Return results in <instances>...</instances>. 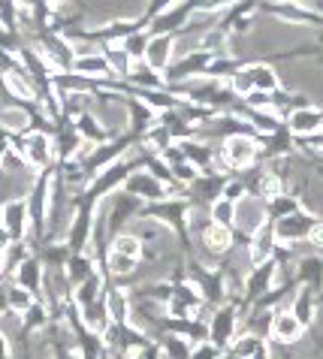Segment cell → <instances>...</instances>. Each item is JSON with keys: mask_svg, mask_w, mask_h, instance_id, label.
<instances>
[{"mask_svg": "<svg viewBox=\"0 0 323 359\" xmlns=\"http://www.w3.org/2000/svg\"><path fill=\"white\" fill-rule=\"evenodd\" d=\"M260 151H263V148H260L257 136H230V139H224V148H220V161H224V166L242 172V169L254 166Z\"/></svg>", "mask_w": 323, "mask_h": 359, "instance_id": "6da1fadb", "label": "cell"}, {"mask_svg": "<svg viewBox=\"0 0 323 359\" xmlns=\"http://www.w3.org/2000/svg\"><path fill=\"white\" fill-rule=\"evenodd\" d=\"M317 221H320V217L305 212V208H299V212L275 221V224H272V229H275L278 245H296V242H305L308 233H311V226H315Z\"/></svg>", "mask_w": 323, "mask_h": 359, "instance_id": "7a4b0ae2", "label": "cell"}, {"mask_svg": "<svg viewBox=\"0 0 323 359\" xmlns=\"http://www.w3.org/2000/svg\"><path fill=\"white\" fill-rule=\"evenodd\" d=\"M266 9L272 15H278L281 22H290V25H305V27H320L323 25V15L317 9H311L299 0H272L266 4Z\"/></svg>", "mask_w": 323, "mask_h": 359, "instance_id": "3957f363", "label": "cell"}, {"mask_svg": "<svg viewBox=\"0 0 323 359\" xmlns=\"http://www.w3.org/2000/svg\"><path fill=\"white\" fill-rule=\"evenodd\" d=\"M263 224H269V217H266V203H263V199H257V196L239 199V203H236V226L242 229V236L251 238Z\"/></svg>", "mask_w": 323, "mask_h": 359, "instance_id": "277c9868", "label": "cell"}, {"mask_svg": "<svg viewBox=\"0 0 323 359\" xmlns=\"http://www.w3.org/2000/svg\"><path fill=\"white\" fill-rule=\"evenodd\" d=\"M305 335V326L296 320V314L290 311V308H275V314H272V326H269V338L275 344H296L299 338Z\"/></svg>", "mask_w": 323, "mask_h": 359, "instance_id": "5b68a950", "label": "cell"}, {"mask_svg": "<svg viewBox=\"0 0 323 359\" xmlns=\"http://www.w3.org/2000/svg\"><path fill=\"white\" fill-rule=\"evenodd\" d=\"M236 329H239V314L236 308H218L215 314H211V323H209V341L218 344L220 351H227L230 344H233L236 338Z\"/></svg>", "mask_w": 323, "mask_h": 359, "instance_id": "8992f818", "label": "cell"}, {"mask_svg": "<svg viewBox=\"0 0 323 359\" xmlns=\"http://www.w3.org/2000/svg\"><path fill=\"white\" fill-rule=\"evenodd\" d=\"M284 127H287L290 136L308 139V136H315V133L323 130V112L317 106H299L284 118Z\"/></svg>", "mask_w": 323, "mask_h": 359, "instance_id": "52a82bcc", "label": "cell"}, {"mask_svg": "<svg viewBox=\"0 0 323 359\" xmlns=\"http://www.w3.org/2000/svg\"><path fill=\"white\" fill-rule=\"evenodd\" d=\"M275 251H278V238H275L272 224H263L248 238V263L251 266H263L269 260H275Z\"/></svg>", "mask_w": 323, "mask_h": 359, "instance_id": "ba28073f", "label": "cell"}, {"mask_svg": "<svg viewBox=\"0 0 323 359\" xmlns=\"http://www.w3.org/2000/svg\"><path fill=\"white\" fill-rule=\"evenodd\" d=\"M15 151L25 157V163L30 166H48V161H52V139H48L46 133H27L22 142H15Z\"/></svg>", "mask_w": 323, "mask_h": 359, "instance_id": "9c48e42d", "label": "cell"}, {"mask_svg": "<svg viewBox=\"0 0 323 359\" xmlns=\"http://www.w3.org/2000/svg\"><path fill=\"white\" fill-rule=\"evenodd\" d=\"M173 46H176L173 34H151L143 61L154 69V73H164V69L169 67V61H173V55H176Z\"/></svg>", "mask_w": 323, "mask_h": 359, "instance_id": "30bf717a", "label": "cell"}, {"mask_svg": "<svg viewBox=\"0 0 323 359\" xmlns=\"http://www.w3.org/2000/svg\"><path fill=\"white\" fill-rule=\"evenodd\" d=\"M124 194L136 196V199H154V203H160V199H166V184H160L157 178L148 172H136L124 182Z\"/></svg>", "mask_w": 323, "mask_h": 359, "instance_id": "8fae6325", "label": "cell"}, {"mask_svg": "<svg viewBox=\"0 0 323 359\" xmlns=\"http://www.w3.org/2000/svg\"><path fill=\"white\" fill-rule=\"evenodd\" d=\"M296 281L311 293L323 290V257L320 254H305L296 263Z\"/></svg>", "mask_w": 323, "mask_h": 359, "instance_id": "7c38bea8", "label": "cell"}, {"mask_svg": "<svg viewBox=\"0 0 323 359\" xmlns=\"http://www.w3.org/2000/svg\"><path fill=\"white\" fill-rule=\"evenodd\" d=\"M27 221H30V215H27V203H25V199H15V203H6V205H4V217H0V224L9 229L13 242L25 238Z\"/></svg>", "mask_w": 323, "mask_h": 359, "instance_id": "4fadbf2b", "label": "cell"}, {"mask_svg": "<svg viewBox=\"0 0 323 359\" xmlns=\"http://www.w3.org/2000/svg\"><path fill=\"white\" fill-rule=\"evenodd\" d=\"M73 69L76 76H82V79H106L112 69H109L106 64V57L103 55H94V52H85V55H76L73 57Z\"/></svg>", "mask_w": 323, "mask_h": 359, "instance_id": "5bb4252c", "label": "cell"}, {"mask_svg": "<svg viewBox=\"0 0 323 359\" xmlns=\"http://www.w3.org/2000/svg\"><path fill=\"white\" fill-rule=\"evenodd\" d=\"M130 178V166L124 163V161H115L112 166H106L103 172L97 175V182L91 184V194L94 196H103V194H109L112 187H118L121 182H127Z\"/></svg>", "mask_w": 323, "mask_h": 359, "instance_id": "9a60e30c", "label": "cell"}, {"mask_svg": "<svg viewBox=\"0 0 323 359\" xmlns=\"http://www.w3.org/2000/svg\"><path fill=\"white\" fill-rule=\"evenodd\" d=\"M194 0H187V4H178V6H169L164 15L157 18V25H154V34H173L176 27H181V25H187V18H190V13H194Z\"/></svg>", "mask_w": 323, "mask_h": 359, "instance_id": "2e32d148", "label": "cell"}, {"mask_svg": "<svg viewBox=\"0 0 323 359\" xmlns=\"http://www.w3.org/2000/svg\"><path fill=\"white\" fill-rule=\"evenodd\" d=\"M290 311H294L296 314V320L302 323V326H311V323H315V317H317V305H315V293H311V290H305V287H302V290L294 296V299H290Z\"/></svg>", "mask_w": 323, "mask_h": 359, "instance_id": "e0dca14e", "label": "cell"}, {"mask_svg": "<svg viewBox=\"0 0 323 359\" xmlns=\"http://www.w3.org/2000/svg\"><path fill=\"white\" fill-rule=\"evenodd\" d=\"M248 73H251V82H254V91H263V94L281 91V79L269 64H248Z\"/></svg>", "mask_w": 323, "mask_h": 359, "instance_id": "ac0fdd59", "label": "cell"}, {"mask_svg": "<svg viewBox=\"0 0 323 359\" xmlns=\"http://www.w3.org/2000/svg\"><path fill=\"white\" fill-rule=\"evenodd\" d=\"M299 196L296 194H278L275 199H269L266 203V217H269V224H275V221H281V217H287V215H294V212H299Z\"/></svg>", "mask_w": 323, "mask_h": 359, "instance_id": "d6986e66", "label": "cell"}, {"mask_svg": "<svg viewBox=\"0 0 323 359\" xmlns=\"http://www.w3.org/2000/svg\"><path fill=\"white\" fill-rule=\"evenodd\" d=\"M203 242L211 254H227L233 248V229L230 226H218V224H209L206 233H203Z\"/></svg>", "mask_w": 323, "mask_h": 359, "instance_id": "ffe728a7", "label": "cell"}, {"mask_svg": "<svg viewBox=\"0 0 323 359\" xmlns=\"http://www.w3.org/2000/svg\"><path fill=\"white\" fill-rule=\"evenodd\" d=\"M103 302H106L109 317H112L118 326H127V320H130V302H127V293L115 287V290H109V293L103 296Z\"/></svg>", "mask_w": 323, "mask_h": 359, "instance_id": "44dd1931", "label": "cell"}, {"mask_svg": "<svg viewBox=\"0 0 323 359\" xmlns=\"http://www.w3.org/2000/svg\"><path fill=\"white\" fill-rule=\"evenodd\" d=\"M15 281L18 287H25V290H39V284H43V269H39L37 260H22L15 266Z\"/></svg>", "mask_w": 323, "mask_h": 359, "instance_id": "7402d4cb", "label": "cell"}, {"mask_svg": "<svg viewBox=\"0 0 323 359\" xmlns=\"http://www.w3.org/2000/svg\"><path fill=\"white\" fill-rule=\"evenodd\" d=\"M82 308H85V323H88V329H94V332H106L109 323H112V317H109L103 299H97V302H91V305H82Z\"/></svg>", "mask_w": 323, "mask_h": 359, "instance_id": "603a6c76", "label": "cell"}, {"mask_svg": "<svg viewBox=\"0 0 323 359\" xmlns=\"http://www.w3.org/2000/svg\"><path fill=\"white\" fill-rule=\"evenodd\" d=\"M148 212L151 215H157L160 217V221H166V224H185V217H187V208L185 205H181V203H166V199H160V203L154 205V208H148Z\"/></svg>", "mask_w": 323, "mask_h": 359, "instance_id": "cb8c5ba5", "label": "cell"}, {"mask_svg": "<svg viewBox=\"0 0 323 359\" xmlns=\"http://www.w3.org/2000/svg\"><path fill=\"white\" fill-rule=\"evenodd\" d=\"M211 224H218V226H230L233 229L236 226V203H230V199H215V203H211Z\"/></svg>", "mask_w": 323, "mask_h": 359, "instance_id": "d4e9b609", "label": "cell"}, {"mask_svg": "<svg viewBox=\"0 0 323 359\" xmlns=\"http://www.w3.org/2000/svg\"><path fill=\"white\" fill-rule=\"evenodd\" d=\"M190 351H194V344L185 335H166L164 344H160V353L166 359H190Z\"/></svg>", "mask_w": 323, "mask_h": 359, "instance_id": "484cf974", "label": "cell"}, {"mask_svg": "<svg viewBox=\"0 0 323 359\" xmlns=\"http://www.w3.org/2000/svg\"><path fill=\"white\" fill-rule=\"evenodd\" d=\"M148 39H151V34H145V31H133V34H130V36H124V39H121V48H124V52L130 55V61H143V57H145V48H148Z\"/></svg>", "mask_w": 323, "mask_h": 359, "instance_id": "4316f807", "label": "cell"}, {"mask_svg": "<svg viewBox=\"0 0 323 359\" xmlns=\"http://www.w3.org/2000/svg\"><path fill=\"white\" fill-rule=\"evenodd\" d=\"M112 254H124V257H133V260H139V257H143V238L133 236V233H121V236H115Z\"/></svg>", "mask_w": 323, "mask_h": 359, "instance_id": "83f0119b", "label": "cell"}, {"mask_svg": "<svg viewBox=\"0 0 323 359\" xmlns=\"http://www.w3.org/2000/svg\"><path fill=\"white\" fill-rule=\"evenodd\" d=\"M88 236H91V215L82 212L73 221V229H70V245H73V251H82L85 242H88Z\"/></svg>", "mask_w": 323, "mask_h": 359, "instance_id": "f1b7e54d", "label": "cell"}, {"mask_svg": "<svg viewBox=\"0 0 323 359\" xmlns=\"http://www.w3.org/2000/svg\"><path fill=\"white\" fill-rule=\"evenodd\" d=\"M6 305L13 308L15 314H25L30 305H34V296H30V290H25V287H9L6 290Z\"/></svg>", "mask_w": 323, "mask_h": 359, "instance_id": "f546056e", "label": "cell"}, {"mask_svg": "<svg viewBox=\"0 0 323 359\" xmlns=\"http://www.w3.org/2000/svg\"><path fill=\"white\" fill-rule=\"evenodd\" d=\"M67 275H70V281L82 284V281H88V278L94 275V269H91V260H88L85 254H76L73 260H70V269H67Z\"/></svg>", "mask_w": 323, "mask_h": 359, "instance_id": "4dcf8cb0", "label": "cell"}, {"mask_svg": "<svg viewBox=\"0 0 323 359\" xmlns=\"http://www.w3.org/2000/svg\"><path fill=\"white\" fill-rule=\"evenodd\" d=\"M136 263L133 257H124V254H109V272L118 275V278H127V275H133L136 272Z\"/></svg>", "mask_w": 323, "mask_h": 359, "instance_id": "1f68e13d", "label": "cell"}, {"mask_svg": "<svg viewBox=\"0 0 323 359\" xmlns=\"http://www.w3.org/2000/svg\"><path fill=\"white\" fill-rule=\"evenodd\" d=\"M130 112H133V127L136 130H145V127L154 124V109H148L143 100H133V103H130Z\"/></svg>", "mask_w": 323, "mask_h": 359, "instance_id": "d6a6232c", "label": "cell"}, {"mask_svg": "<svg viewBox=\"0 0 323 359\" xmlns=\"http://www.w3.org/2000/svg\"><path fill=\"white\" fill-rule=\"evenodd\" d=\"M76 299H79V305H91V302H97V299H100V278H97V275H91L88 281L79 284Z\"/></svg>", "mask_w": 323, "mask_h": 359, "instance_id": "836d02e7", "label": "cell"}, {"mask_svg": "<svg viewBox=\"0 0 323 359\" xmlns=\"http://www.w3.org/2000/svg\"><path fill=\"white\" fill-rule=\"evenodd\" d=\"M220 356H224V351L211 341H199V344H194V351H190V359H220Z\"/></svg>", "mask_w": 323, "mask_h": 359, "instance_id": "e575fe53", "label": "cell"}, {"mask_svg": "<svg viewBox=\"0 0 323 359\" xmlns=\"http://www.w3.org/2000/svg\"><path fill=\"white\" fill-rule=\"evenodd\" d=\"M0 166H4V172H22L27 163H25L22 154H15V151H9V148H6L4 157H0Z\"/></svg>", "mask_w": 323, "mask_h": 359, "instance_id": "d590c367", "label": "cell"}, {"mask_svg": "<svg viewBox=\"0 0 323 359\" xmlns=\"http://www.w3.org/2000/svg\"><path fill=\"white\" fill-rule=\"evenodd\" d=\"M220 196L230 199V203H239V199H245V184L239 182V178H233V182H224V191H220Z\"/></svg>", "mask_w": 323, "mask_h": 359, "instance_id": "8d00e7d4", "label": "cell"}, {"mask_svg": "<svg viewBox=\"0 0 323 359\" xmlns=\"http://www.w3.org/2000/svg\"><path fill=\"white\" fill-rule=\"evenodd\" d=\"M230 4H233V0H194V6L199 13H215V9H224Z\"/></svg>", "mask_w": 323, "mask_h": 359, "instance_id": "74e56055", "label": "cell"}, {"mask_svg": "<svg viewBox=\"0 0 323 359\" xmlns=\"http://www.w3.org/2000/svg\"><path fill=\"white\" fill-rule=\"evenodd\" d=\"M305 242L315 248V251H323V221H317L315 226H311V233H308Z\"/></svg>", "mask_w": 323, "mask_h": 359, "instance_id": "f35d334b", "label": "cell"}, {"mask_svg": "<svg viewBox=\"0 0 323 359\" xmlns=\"http://www.w3.org/2000/svg\"><path fill=\"white\" fill-rule=\"evenodd\" d=\"M13 106H15V97H13V91H9L6 79L0 76V109H13Z\"/></svg>", "mask_w": 323, "mask_h": 359, "instance_id": "ab89813d", "label": "cell"}, {"mask_svg": "<svg viewBox=\"0 0 323 359\" xmlns=\"http://www.w3.org/2000/svg\"><path fill=\"white\" fill-rule=\"evenodd\" d=\"M9 248H13V236H9V229L0 224V254H6Z\"/></svg>", "mask_w": 323, "mask_h": 359, "instance_id": "60d3db41", "label": "cell"}, {"mask_svg": "<svg viewBox=\"0 0 323 359\" xmlns=\"http://www.w3.org/2000/svg\"><path fill=\"white\" fill-rule=\"evenodd\" d=\"M0 359H9V344H6V335H0Z\"/></svg>", "mask_w": 323, "mask_h": 359, "instance_id": "b9f144b4", "label": "cell"}, {"mask_svg": "<svg viewBox=\"0 0 323 359\" xmlns=\"http://www.w3.org/2000/svg\"><path fill=\"white\" fill-rule=\"evenodd\" d=\"M4 151H6V145H4V142H0V157H4Z\"/></svg>", "mask_w": 323, "mask_h": 359, "instance_id": "7bdbcfd3", "label": "cell"}, {"mask_svg": "<svg viewBox=\"0 0 323 359\" xmlns=\"http://www.w3.org/2000/svg\"><path fill=\"white\" fill-rule=\"evenodd\" d=\"M22 4H34V0H22Z\"/></svg>", "mask_w": 323, "mask_h": 359, "instance_id": "ee69618b", "label": "cell"}]
</instances>
